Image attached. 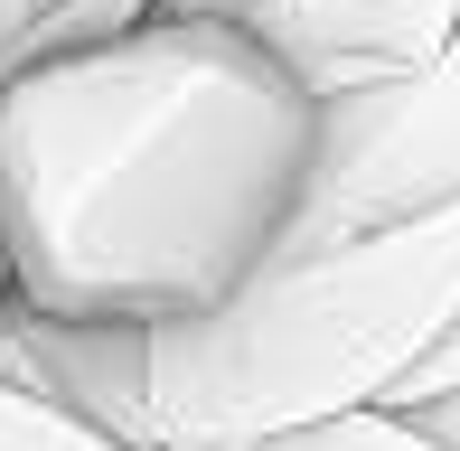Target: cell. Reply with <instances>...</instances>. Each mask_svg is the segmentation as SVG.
I'll list each match as a JSON object with an SVG mask.
<instances>
[{"label":"cell","instance_id":"obj_4","mask_svg":"<svg viewBox=\"0 0 460 451\" xmlns=\"http://www.w3.org/2000/svg\"><path fill=\"white\" fill-rule=\"evenodd\" d=\"M451 29H460V0H291L273 38L301 57L320 94H348V85L413 75L423 57L451 48Z\"/></svg>","mask_w":460,"mask_h":451},{"label":"cell","instance_id":"obj_9","mask_svg":"<svg viewBox=\"0 0 460 451\" xmlns=\"http://www.w3.org/2000/svg\"><path fill=\"white\" fill-rule=\"evenodd\" d=\"M19 301V273H10V226H0V311Z\"/></svg>","mask_w":460,"mask_h":451},{"label":"cell","instance_id":"obj_5","mask_svg":"<svg viewBox=\"0 0 460 451\" xmlns=\"http://www.w3.org/2000/svg\"><path fill=\"white\" fill-rule=\"evenodd\" d=\"M0 451H132V442L103 433V423H85L75 404L38 395V385H10V376H0Z\"/></svg>","mask_w":460,"mask_h":451},{"label":"cell","instance_id":"obj_6","mask_svg":"<svg viewBox=\"0 0 460 451\" xmlns=\"http://www.w3.org/2000/svg\"><path fill=\"white\" fill-rule=\"evenodd\" d=\"M442 385H460V320H451V330L423 348V358H413V376L394 385L385 404H423V395H442Z\"/></svg>","mask_w":460,"mask_h":451},{"label":"cell","instance_id":"obj_1","mask_svg":"<svg viewBox=\"0 0 460 451\" xmlns=\"http://www.w3.org/2000/svg\"><path fill=\"white\" fill-rule=\"evenodd\" d=\"M329 94L254 19L151 10L0 75V226L29 311L179 320L282 254Z\"/></svg>","mask_w":460,"mask_h":451},{"label":"cell","instance_id":"obj_3","mask_svg":"<svg viewBox=\"0 0 460 451\" xmlns=\"http://www.w3.org/2000/svg\"><path fill=\"white\" fill-rule=\"evenodd\" d=\"M442 198H460V29L413 75L329 94L320 189H310V217L291 244L348 235L376 217H413V208H442Z\"/></svg>","mask_w":460,"mask_h":451},{"label":"cell","instance_id":"obj_2","mask_svg":"<svg viewBox=\"0 0 460 451\" xmlns=\"http://www.w3.org/2000/svg\"><path fill=\"white\" fill-rule=\"evenodd\" d=\"M460 320V198L282 244L226 301L179 320L0 311V376L75 404L132 451L263 442L320 414L385 404Z\"/></svg>","mask_w":460,"mask_h":451},{"label":"cell","instance_id":"obj_7","mask_svg":"<svg viewBox=\"0 0 460 451\" xmlns=\"http://www.w3.org/2000/svg\"><path fill=\"white\" fill-rule=\"evenodd\" d=\"M394 414H413L432 442H451V451H460V385H442V395H423V404H394Z\"/></svg>","mask_w":460,"mask_h":451},{"label":"cell","instance_id":"obj_8","mask_svg":"<svg viewBox=\"0 0 460 451\" xmlns=\"http://www.w3.org/2000/svg\"><path fill=\"white\" fill-rule=\"evenodd\" d=\"M170 10H217V19H254V29H282L291 0H170Z\"/></svg>","mask_w":460,"mask_h":451}]
</instances>
